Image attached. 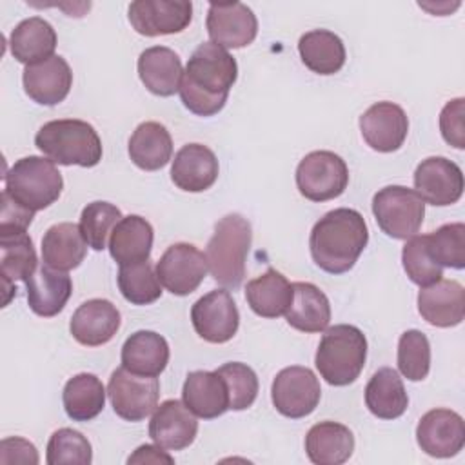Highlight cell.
<instances>
[{"label":"cell","mask_w":465,"mask_h":465,"mask_svg":"<svg viewBox=\"0 0 465 465\" xmlns=\"http://www.w3.org/2000/svg\"><path fill=\"white\" fill-rule=\"evenodd\" d=\"M367 360L365 334L347 323L325 331L316 349L314 365L320 376L334 387H345L360 376Z\"/></svg>","instance_id":"5b68a950"},{"label":"cell","mask_w":465,"mask_h":465,"mask_svg":"<svg viewBox=\"0 0 465 465\" xmlns=\"http://www.w3.org/2000/svg\"><path fill=\"white\" fill-rule=\"evenodd\" d=\"M116 280L122 296L133 305H149L162 296V283L149 260L120 265Z\"/></svg>","instance_id":"74e56055"},{"label":"cell","mask_w":465,"mask_h":465,"mask_svg":"<svg viewBox=\"0 0 465 465\" xmlns=\"http://www.w3.org/2000/svg\"><path fill=\"white\" fill-rule=\"evenodd\" d=\"M227 387L229 411L249 409L258 396V376L256 372L240 361H229L216 369Z\"/></svg>","instance_id":"7bdbcfd3"},{"label":"cell","mask_w":465,"mask_h":465,"mask_svg":"<svg viewBox=\"0 0 465 465\" xmlns=\"http://www.w3.org/2000/svg\"><path fill=\"white\" fill-rule=\"evenodd\" d=\"M207 258L193 243H173L156 262L160 283L174 296L194 292L207 274Z\"/></svg>","instance_id":"8fae6325"},{"label":"cell","mask_w":465,"mask_h":465,"mask_svg":"<svg viewBox=\"0 0 465 465\" xmlns=\"http://www.w3.org/2000/svg\"><path fill=\"white\" fill-rule=\"evenodd\" d=\"M133 163L143 171H158L165 167L173 156V138L160 122L140 124L127 145Z\"/></svg>","instance_id":"d6a6232c"},{"label":"cell","mask_w":465,"mask_h":465,"mask_svg":"<svg viewBox=\"0 0 465 465\" xmlns=\"http://www.w3.org/2000/svg\"><path fill=\"white\" fill-rule=\"evenodd\" d=\"M416 441L432 458L456 456L465 445L463 418L450 409H432L420 418Z\"/></svg>","instance_id":"9a60e30c"},{"label":"cell","mask_w":465,"mask_h":465,"mask_svg":"<svg viewBox=\"0 0 465 465\" xmlns=\"http://www.w3.org/2000/svg\"><path fill=\"white\" fill-rule=\"evenodd\" d=\"M369 229L356 209L338 207L325 213L312 227L309 249L312 262L329 274H343L354 267L367 247Z\"/></svg>","instance_id":"7a4b0ae2"},{"label":"cell","mask_w":465,"mask_h":465,"mask_svg":"<svg viewBox=\"0 0 465 465\" xmlns=\"http://www.w3.org/2000/svg\"><path fill=\"white\" fill-rule=\"evenodd\" d=\"M236 78L234 56L214 42H203L183 69L178 89L182 104L196 116H214L223 109Z\"/></svg>","instance_id":"6da1fadb"},{"label":"cell","mask_w":465,"mask_h":465,"mask_svg":"<svg viewBox=\"0 0 465 465\" xmlns=\"http://www.w3.org/2000/svg\"><path fill=\"white\" fill-rule=\"evenodd\" d=\"M252 240L251 223L238 213L225 214L214 225L205 258L213 278L225 289H238L245 276V262Z\"/></svg>","instance_id":"3957f363"},{"label":"cell","mask_w":465,"mask_h":465,"mask_svg":"<svg viewBox=\"0 0 465 465\" xmlns=\"http://www.w3.org/2000/svg\"><path fill=\"white\" fill-rule=\"evenodd\" d=\"M198 432V421L183 401L165 400L160 403L149 421L151 440L165 450H182L189 447Z\"/></svg>","instance_id":"d6986e66"},{"label":"cell","mask_w":465,"mask_h":465,"mask_svg":"<svg viewBox=\"0 0 465 465\" xmlns=\"http://www.w3.org/2000/svg\"><path fill=\"white\" fill-rule=\"evenodd\" d=\"M62 189L64 180L54 162L42 156H24L16 160L4 176V191L33 213L54 203Z\"/></svg>","instance_id":"8992f818"},{"label":"cell","mask_w":465,"mask_h":465,"mask_svg":"<svg viewBox=\"0 0 465 465\" xmlns=\"http://www.w3.org/2000/svg\"><path fill=\"white\" fill-rule=\"evenodd\" d=\"M349 183V169L332 151H312L296 167V187L311 202L338 198Z\"/></svg>","instance_id":"ba28073f"},{"label":"cell","mask_w":465,"mask_h":465,"mask_svg":"<svg viewBox=\"0 0 465 465\" xmlns=\"http://www.w3.org/2000/svg\"><path fill=\"white\" fill-rule=\"evenodd\" d=\"M401 263L409 280L420 287L432 285L441 280L443 267L438 265L429 251L425 236H411L401 251Z\"/></svg>","instance_id":"ee69618b"},{"label":"cell","mask_w":465,"mask_h":465,"mask_svg":"<svg viewBox=\"0 0 465 465\" xmlns=\"http://www.w3.org/2000/svg\"><path fill=\"white\" fill-rule=\"evenodd\" d=\"M191 18L193 4L187 0H136L129 5V22L143 36L182 33Z\"/></svg>","instance_id":"5bb4252c"},{"label":"cell","mask_w":465,"mask_h":465,"mask_svg":"<svg viewBox=\"0 0 465 465\" xmlns=\"http://www.w3.org/2000/svg\"><path fill=\"white\" fill-rule=\"evenodd\" d=\"M287 323L302 332H322L331 322V303L314 283H292V302L285 311Z\"/></svg>","instance_id":"83f0119b"},{"label":"cell","mask_w":465,"mask_h":465,"mask_svg":"<svg viewBox=\"0 0 465 465\" xmlns=\"http://www.w3.org/2000/svg\"><path fill=\"white\" fill-rule=\"evenodd\" d=\"M120 311L109 300L93 298L84 302L71 316L73 338L87 347H98L113 340L120 329Z\"/></svg>","instance_id":"ffe728a7"},{"label":"cell","mask_w":465,"mask_h":465,"mask_svg":"<svg viewBox=\"0 0 465 465\" xmlns=\"http://www.w3.org/2000/svg\"><path fill=\"white\" fill-rule=\"evenodd\" d=\"M365 143L378 153L398 151L409 133V118L394 102H376L360 116Z\"/></svg>","instance_id":"e0dca14e"},{"label":"cell","mask_w":465,"mask_h":465,"mask_svg":"<svg viewBox=\"0 0 465 465\" xmlns=\"http://www.w3.org/2000/svg\"><path fill=\"white\" fill-rule=\"evenodd\" d=\"M185 407L198 418L213 420L229 411L225 381L216 371H193L182 389Z\"/></svg>","instance_id":"603a6c76"},{"label":"cell","mask_w":465,"mask_h":465,"mask_svg":"<svg viewBox=\"0 0 465 465\" xmlns=\"http://www.w3.org/2000/svg\"><path fill=\"white\" fill-rule=\"evenodd\" d=\"M205 25L211 42L223 49L245 47L258 35L256 15L242 2H213Z\"/></svg>","instance_id":"4fadbf2b"},{"label":"cell","mask_w":465,"mask_h":465,"mask_svg":"<svg viewBox=\"0 0 465 465\" xmlns=\"http://www.w3.org/2000/svg\"><path fill=\"white\" fill-rule=\"evenodd\" d=\"M9 49L15 60L24 65L44 62L51 58L56 49V33L53 25L40 16L25 18L11 31Z\"/></svg>","instance_id":"4dcf8cb0"},{"label":"cell","mask_w":465,"mask_h":465,"mask_svg":"<svg viewBox=\"0 0 465 465\" xmlns=\"http://www.w3.org/2000/svg\"><path fill=\"white\" fill-rule=\"evenodd\" d=\"M372 214L387 236L407 240L423 223L425 202L409 187L387 185L372 196Z\"/></svg>","instance_id":"52a82bcc"},{"label":"cell","mask_w":465,"mask_h":465,"mask_svg":"<svg viewBox=\"0 0 465 465\" xmlns=\"http://www.w3.org/2000/svg\"><path fill=\"white\" fill-rule=\"evenodd\" d=\"M25 291L29 309L42 318H51L65 307L73 292V282L65 271L42 265L25 282Z\"/></svg>","instance_id":"cb8c5ba5"},{"label":"cell","mask_w":465,"mask_h":465,"mask_svg":"<svg viewBox=\"0 0 465 465\" xmlns=\"http://www.w3.org/2000/svg\"><path fill=\"white\" fill-rule=\"evenodd\" d=\"M365 405L380 420H396L407 411L409 396L394 369L381 367L372 374L365 387Z\"/></svg>","instance_id":"836d02e7"},{"label":"cell","mask_w":465,"mask_h":465,"mask_svg":"<svg viewBox=\"0 0 465 465\" xmlns=\"http://www.w3.org/2000/svg\"><path fill=\"white\" fill-rule=\"evenodd\" d=\"M45 450V461L49 465H89L93 461L89 440L82 432L69 427L54 430Z\"/></svg>","instance_id":"ab89813d"},{"label":"cell","mask_w":465,"mask_h":465,"mask_svg":"<svg viewBox=\"0 0 465 465\" xmlns=\"http://www.w3.org/2000/svg\"><path fill=\"white\" fill-rule=\"evenodd\" d=\"M322 389L316 374L309 367L292 365L282 369L271 385V400L285 418H305L320 403Z\"/></svg>","instance_id":"30bf717a"},{"label":"cell","mask_w":465,"mask_h":465,"mask_svg":"<svg viewBox=\"0 0 465 465\" xmlns=\"http://www.w3.org/2000/svg\"><path fill=\"white\" fill-rule=\"evenodd\" d=\"M465 100L454 98L445 104V107L440 113V131L447 143H450L456 149L465 147V125H463V114H465Z\"/></svg>","instance_id":"f6af8a7d"},{"label":"cell","mask_w":465,"mask_h":465,"mask_svg":"<svg viewBox=\"0 0 465 465\" xmlns=\"http://www.w3.org/2000/svg\"><path fill=\"white\" fill-rule=\"evenodd\" d=\"M354 450V436L338 421H320L305 436V452L316 465H341Z\"/></svg>","instance_id":"4316f807"},{"label":"cell","mask_w":465,"mask_h":465,"mask_svg":"<svg viewBox=\"0 0 465 465\" xmlns=\"http://www.w3.org/2000/svg\"><path fill=\"white\" fill-rule=\"evenodd\" d=\"M0 461L2 463H38V452L36 447L18 436L5 438L0 443Z\"/></svg>","instance_id":"7dc6e473"},{"label":"cell","mask_w":465,"mask_h":465,"mask_svg":"<svg viewBox=\"0 0 465 465\" xmlns=\"http://www.w3.org/2000/svg\"><path fill=\"white\" fill-rule=\"evenodd\" d=\"M169 361L167 340L154 331H136L122 345V367L140 376H160Z\"/></svg>","instance_id":"484cf974"},{"label":"cell","mask_w":465,"mask_h":465,"mask_svg":"<svg viewBox=\"0 0 465 465\" xmlns=\"http://www.w3.org/2000/svg\"><path fill=\"white\" fill-rule=\"evenodd\" d=\"M107 394L122 420L142 421L158 407L160 383L154 376H140L120 367L109 378Z\"/></svg>","instance_id":"9c48e42d"},{"label":"cell","mask_w":465,"mask_h":465,"mask_svg":"<svg viewBox=\"0 0 465 465\" xmlns=\"http://www.w3.org/2000/svg\"><path fill=\"white\" fill-rule=\"evenodd\" d=\"M38 265L33 240L27 232H2L0 234V276L5 291L4 305H7V292H16L15 280L27 282Z\"/></svg>","instance_id":"1f68e13d"},{"label":"cell","mask_w":465,"mask_h":465,"mask_svg":"<svg viewBox=\"0 0 465 465\" xmlns=\"http://www.w3.org/2000/svg\"><path fill=\"white\" fill-rule=\"evenodd\" d=\"M87 254V242L80 225L62 222L51 225L42 238V260L56 271L76 269Z\"/></svg>","instance_id":"f1b7e54d"},{"label":"cell","mask_w":465,"mask_h":465,"mask_svg":"<svg viewBox=\"0 0 465 465\" xmlns=\"http://www.w3.org/2000/svg\"><path fill=\"white\" fill-rule=\"evenodd\" d=\"M138 76L156 96H173L183 76L180 56L163 45L147 47L138 56Z\"/></svg>","instance_id":"d4e9b609"},{"label":"cell","mask_w":465,"mask_h":465,"mask_svg":"<svg viewBox=\"0 0 465 465\" xmlns=\"http://www.w3.org/2000/svg\"><path fill=\"white\" fill-rule=\"evenodd\" d=\"M25 94L40 105H56L65 100L73 85V71L64 56L53 54L51 58L25 65L22 73Z\"/></svg>","instance_id":"ac0fdd59"},{"label":"cell","mask_w":465,"mask_h":465,"mask_svg":"<svg viewBox=\"0 0 465 465\" xmlns=\"http://www.w3.org/2000/svg\"><path fill=\"white\" fill-rule=\"evenodd\" d=\"M62 401L65 414L73 421H89L96 418L105 405V389L98 376L91 372H80L67 380Z\"/></svg>","instance_id":"8d00e7d4"},{"label":"cell","mask_w":465,"mask_h":465,"mask_svg":"<svg viewBox=\"0 0 465 465\" xmlns=\"http://www.w3.org/2000/svg\"><path fill=\"white\" fill-rule=\"evenodd\" d=\"M245 298L254 314L278 318L285 314L292 302V283L276 269H267L262 276L247 282Z\"/></svg>","instance_id":"e575fe53"},{"label":"cell","mask_w":465,"mask_h":465,"mask_svg":"<svg viewBox=\"0 0 465 465\" xmlns=\"http://www.w3.org/2000/svg\"><path fill=\"white\" fill-rule=\"evenodd\" d=\"M174 460L162 450L160 445H140L129 458L127 463H173Z\"/></svg>","instance_id":"c3c4849f"},{"label":"cell","mask_w":465,"mask_h":465,"mask_svg":"<svg viewBox=\"0 0 465 465\" xmlns=\"http://www.w3.org/2000/svg\"><path fill=\"white\" fill-rule=\"evenodd\" d=\"M418 311L434 327H454L465 316V289L456 280H438L418 292Z\"/></svg>","instance_id":"44dd1931"},{"label":"cell","mask_w":465,"mask_h":465,"mask_svg":"<svg viewBox=\"0 0 465 465\" xmlns=\"http://www.w3.org/2000/svg\"><path fill=\"white\" fill-rule=\"evenodd\" d=\"M425 242L430 258L438 265L450 269L465 267V225L461 222L438 227L425 234Z\"/></svg>","instance_id":"f35d334b"},{"label":"cell","mask_w":465,"mask_h":465,"mask_svg":"<svg viewBox=\"0 0 465 465\" xmlns=\"http://www.w3.org/2000/svg\"><path fill=\"white\" fill-rule=\"evenodd\" d=\"M414 187L421 200L430 205H452L463 194V173L443 156H429L414 171Z\"/></svg>","instance_id":"2e32d148"},{"label":"cell","mask_w":465,"mask_h":465,"mask_svg":"<svg viewBox=\"0 0 465 465\" xmlns=\"http://www.w3.org/2000/svg\"><path fill=\"white\" fill-rule=\"evenodd\" d=\"M191 322L202 340L225 343L238 331L240 312L229 291L214 289L193 303Z\"/></svg>","instance_id":"7c38bea8"},{"label":"cell","mask_w":465,"mask_h":465,"mask_svg":"<svg viewBox=\"0 0 465 465\" xmlns=\"http://www.w3.org/2000/svg\"><path fill=\"white\" fill-rule=\"evenodd\" d=\"M122 213L116 205L109 202H91L82 209L80 231L87 245L94 251L105 249L107 236L113 232L114 225L122 220Z\"/></svg>","instance_id":"60d3db41"},{"label":"cell","mask_w":465,"mask_h":465,"mask_svg":"<svg viewBox=\"0 0 465 465\" xmlns=\"http://www.w3.org/2000/svg\"><path fill=\"white\" fill-rule=\"evenodd\" d=\"M35 145L54 163L94 167L102 160V140L94 127L84 120L64 118L44 124Z\"/></svg>","instance_id":"277c9868"},{"label":"cell","mask_w":465,"mask_h":465,"mask_svg":"<svg viewBox=\"0 0 465 465\" xmlns=\"http://www.w3.org/2000/svg\"><path fill=\"white\" fill-rule=\"evenodd\" d=\"M153 225L138 214H129L114 225L109 238V254L118 265L145 262L153 249Z\"/></svg>","instance_id":"f546056e"},{"label":"cell","mask_w":465,"mask_h":465,"mask_svg":"<svg viewBox=\"0 0 465 465\" xmlns=\"http://www.w3.org/2000/svg\"><path fill=\"white\" fill-rule=\"evenodd\" d=\"M2 202V213H0V234L2 232H25L31 225L35 213L22 207L18 202H15L5 191H2L0 196Z\"/></svg>","instance_id":"bcb514c9"},{"label":"cell","mask_w":465,"mask_h":465,"mask_svg":"<svg viewBox=\"0 0 465 465\" xmlns=\"http://www.w3.org/2000/svg\"><path fill=\"white\" fill-rule=\"evenodd\" d=\"M398 369L411 381H421L427 378L430 369V345L421 331L411 329L400 336Z\"/></svg>","instance_id":"b9f144b4"},{"label":"cell","mask_w":465,"mask_h":465,"mask_svg":"<svg viewBox=\"0 0 465 465\" xmlns=\"http://www.w3.org/2000/svg\"><path fill=\"white\" fill-rule=\"evenodd\" d=\"M298 53L307 69L323 76L338 73L347 58L341 38L327 29H312L302 35Z\"/></svg>","instance_id":"d590c367"},{"label":"cell","mask_w":465,"mask_h":465,"mask_svg":"<svg viewBox=\"0 0 465 465\" xmlns=\"http://www.w3.org/2000/svg\"><path fill=\"white\" fill-rule=\"evenodd\" d=\"M218 171V158L207 145L187 143L174 154L171 180L182 191L202 193L213 187Z\"/></svg>","instance_id":"7402d4cb"}]
</instances>
